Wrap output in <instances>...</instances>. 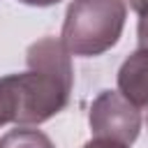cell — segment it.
Listing matches in <instances>:
<instances>
[{
	"label": "cell",
	"mask_w": 148,
	"mask_h": 148,
	"mask_svg": "<svg viewBox=\"0 0 148 148\" xmlns=\"http://www.w3.org/2000/svg\"><path fill=\"white\" fill-rule=\"evenodd\" d=\"M25 62L28 72L2 76L14 102V123L21 127L42 125L62 111L74 86L69 51L56 37H42L30 44Z\"/></svg>",
	"instance_id": "cell-1"
},
{
	"label": "cell",
	"mask_w": 148,
	"mask_h": 148,
	"mask_svg": "<svg viewBox=\"0 0 148 148\" xmlns=\"http://www.w3.org/2000/svg\"><path fill=\"white\" fill-rule=\"evenodd\" d=\"M125 18V0H72L62 21L60 42L69 56H102L118 44Z\"/></svg>",
	"instance_id": "cell-2"
},
{
	"label": "cell",
	"mask_w": 148,
	"mask_h": 148,
	"mask_svg": "<svg viewBox=\"0 0 148 148\" xmlns=\"http://www.w3.org/2000/svg\"><path fill=\"white\" fill-rule=\"evenodd\" d=\"M88 125L95 139H111L118 143H134L141 132V113L118 90H102L88 111Z\"/></svg>",
	"instance_id": "cell-3"
},
{
	"label": "cell",
	"mask_w": 148,
	"mask_h": 148,
	"mask_svg": "<svg viewBox=\"0 0 148 148\" xmlns=\"http://www.w3.org/2000/svg\"><path fill=\"white\" fill-rule=\"evenodd\" d=\"M118 92L134 106H148V49H136L118 69Z\"/></svg>",
	"instance_id": "cell-4"
},
{
	"label": "cell",
	"mask_w": 148,
	"mask_h": 148,
	"mask_svg": "<svg viewBox=\"0 0 148 148\" xmlns=\"http://www.w3.org/2000/svg\"><path fill=\"white\" fill-rule=\"evenodd\" d=\"M0 148H56V146L42 130L16 127L0 139Z\"/></svg>",
	"instance_id": "cell-5"
},
{
	"label": "cell",
	"mask_w": 148,
	"mask_h": 148,
	"mask_svg": "<svg viewBox=\"0 0 148 148\" xmlns=\"http://www.w3.org/2000/svg\"><path fill=\"white\" fill-rule=\"evenodd\" d=\"M136 37H139V49H148V16H141L139 18Z\"/></svg>",
	"instance_id": "cell-6"
},
{
	"label": "cell",
	"mask_w": 148,
	"mask_h": 148,
	"mask_svg": "<svg viewBox=\"0 0 148 148\" xmlns=\"http://www.w3.org/2000/svg\"><path fill=\"white\" fill-rule=\"evenodd\" d=\"M83 148H127V146L118 143V141H111V139H90Z\"/></svg>",
	"instance_id": "cell-7"
},
{
	"label": "cell",
	"mask_w": 148,
	"mask_h": 148,
	"mask_svg": "<svg viewBox=\"0 0 148 148\" xmlns=\"http://www.w3.org/2000/svg\"><path fill=\"white\" fill-rule=\"evenodd\" d=\"M130 7L139 14V18L141 16H148V0H130Z\"/></svg>",
	"instance_id": "cell-8"
},
{
	"label": "cell",
	"mask_w": 148,
	"mask_h": 148,
	"mask_svg": "<svg viewBox=\"0 0 148 148\" xmlns=\"http://www.w3.org/2000/svg\"><path fill=\"white\" fill-rule=\"evenodd\" d=\"M23 5H30V7H51V5H58L60 0H18Z\"/></svg>",
	"instance_id": "cell-9"
},
{
	"label": "cell",
	"mask_w": 148,
	"mask_h": 148,
	"mask_svg": "<svg viewBox=\"0 0 148 148\" xmlns=\"http://www.w3.org/2000/svg\"><path fill=\"white\" fill-rule=\"evenodd\" d=\"M146 125H148V116H146Z\"/></svg>",
	"instance_id": "cell-10"
}]
</instances>
